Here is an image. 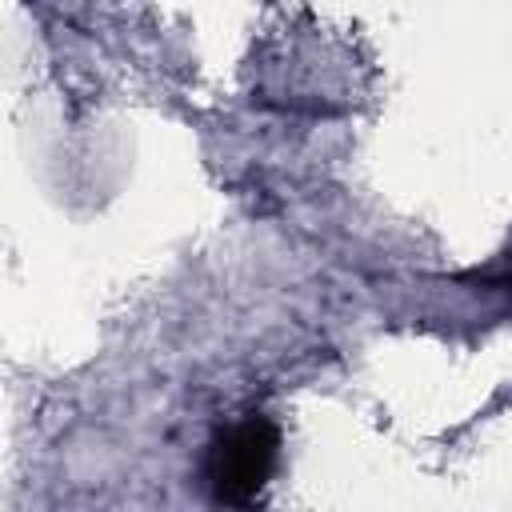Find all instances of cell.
Masks as SVG:
<instances>
[{
	"mask_svg": "<svg viewBox=\"0 0 512 512\" xmlns=\"http://www.w3.org/2000/svg\"><path fill=\"white\" fill-rule=\"evenodd\" d=\"M276 456H280V432L260 412H248L244 420L228 424L212 440L208 464H204L212 496L220 504H252L272 480Z\"/></svg>",
	"mask_w": 512,
	"mask_h": 512,
	"instance_id": "obj_1",
	"label": "cell"
}]
</instances>
